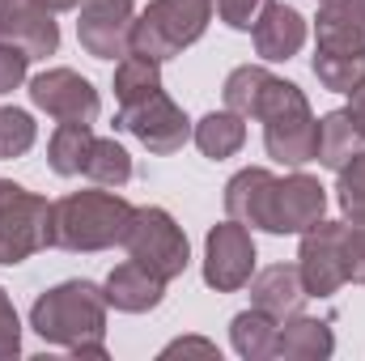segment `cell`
<instances>
[{
  "label": "cell",
  "instance_id": "1",
  "mask_svg": "<svg viewBox=\"0 0 365 361\" xmlns=\"http://www.w3.org/2000/svg\"><path fill=\"white\" fill-rule=\"evenodd\" d=\"M30 327L47 340L68 349L73 357H106V293L90 280H64L30 306Z\"/></svg>",
  "mask_w": 365,
  "mask_h": 361
},
{
  "label": "cell",
  "instance_id": "2",
  "mask_svg": "<svg viewBox=\"0 0 365 361\" xmlns=\"http://www.w3.org/2000/svg\"><path fill=\"white\" fill-rule=\"evenodd\" d=\"M132 204L115 191H73L51 204V225H47V247L60 251H106L123 243L132 225Z\"/></svg>",
  "mask_w": 365,
  "mask_h": 361
},
{
  "label": "cell",
  "instance_id": "3",
  "mask_svg": "<svg viewBox=\"0 0 365 361\" xmlns=\"http://www.w3.org/2000/svg\"><path fill=\"white\" fill-rule=\"evenodd\" d=\"M212 13H217V0H153L132 21V51L162 64L204 39Z\"/></svg>",
  "mask_w": 365,
  "mask_h": 361
},
{
  "label": "cell",
  "instance_id": "4",
  "mask_svg": "<svg viewBox=\"0 0 365 361\" xmlns=\"http://www.w3.org/2000/svg\"><path fill=\"white\" fill-rule=\"evenodd\" d=\"M123 251H128L132 264L149 268L153 276H162V280L182 276L187 264H191V247H187L182 225L166 208H158V204H145V208L132 213V225L123 234Z\"/></svg>",
  "mask_w": 365,
  "mask_h": 361
},
{
  "label": "cell",
  "instance_id": "5",
  "mask_svg": "<svg viewBox=\"0 0 365 361\" xmlns=\"http://www.w3.org/2000/svg\"><path fill=\"white\" fill-rule=\"evenodd\" d=\"M51 200L26 191L21 183L0 179V264H26L34 251L47 247Z\"/></svg>",
  "mask_w": 365,
  "mask_h": 361
},
{
  "label": "cell",
  "instance_id": "6",
  "mask_svg": "<svg viewBox=\"0 0 365 361\" xmlns=\"http://www.w3.org/2000/svg\"><path fill=\"white\" fill-rule=\"evenodd\" d=\"M115 123L123 132H132L149 153H179L191 141V119L182 115V106L166 90H153L149 98H140L132 106H119Z\"/></svg>",
  "mask_w": 365,
  "mask_h": 361
},
{
  "label": "cell",
  "instance_id": "7",
  "mask_svg": "<svg viewBox=\"0 0 365 361\" xmlns=\"http://www.w3.org/2000/svg\"><path fill=\"white\" fill-rule=\"evenodd\" d=\"M251 272H255L251 230L242 221H234V217L212 225L208 238H204V280H208V289L234 293V289L251 285Z\"/></svg>",
  "mask_w": 365,
  "mask_h": 361
},
{
  "label": "cell",
  "instance_id": "8",
  "mask_svg": "<svg viewBox=\"0 0 365 361\" xmlns=\"http://www.w3.org/2000/svg\"><path fill=\"white\" fill-rule=\"evenodd\" d=\"M297 272H302V285L310 298H331L340 285H349V276H344V221H319L302 234Z\"/></svg>",
  "mask_w": 365,
  "mask_h": 361
},
{
  "label": "cell",
  "instance_id": "9",
  "mask_svg": "<svg viewBox=\"0 0 365 361\" xmlns=\"http://www.w3.org/2000/svg\"><path fill=\"white\" fill-rule=\"evenodd\" d=\"M132 21H136L132 0H81L77 39L98 60H115V56L123 60L132 51Z\"/></svg>",
  "mask_w": 365,
  "mask_h": 361
},
{
  "label": "cell",
  "instance_id": "10",
  "mask_svg": "<svg viewBox=\"0 0 365 361\" xmlns=\"http://www.w3.org/2000/svg\"><path fill=\"white\" fill-rule=\"evenodd\" d=\"M30 102L60 123H93L98 119V90L73 68H47L30 81Z\"/></svg>",
  "mask_w": 365,
  "mask_h": 361
},
{
  "label": "cell",
  "instance_id": "11",
  "mask_svg": "<svg viewBox=\"0 0 365 361\" xmlns=\"http://www.w3.org/2000/svg\"><path fill=\"white\" fill-rule=\"evenodd\" d=\"M327 213V187L314 175H284L276 179L272 191V230L268 234H306L310 225H319Z\"/></svg>",
  "mask_w": 365,
  "mask_h": 361
},
{
  "label": "cell",
  "instance_id": "12",
  "mask_svg": "<svg viewBox=\"0 0 365 361\" xmlns=\"http://www.w3.org/2000/svg\"><path fill=\"white\" fill-rule=\"evenodd\" d=\"M0 39L17 43L30 60H38V56H56L60 26L51 9L38 0H0Z\"/></svg>",
  "mask_w": 365,
  "mask_h": 361
},
{
  "label": "cell",
  "instance_id": "13",
  "mask_svg": "<svg viewBox=\"0 0 365 361\" xmlns=\"http://www.w3.org/2000/svg\"><path fill=\"white\" fill-rule=\"evenodd\" d=\"M264 145H268V158L284 162V166L314 162V153H319V119L310 115V102L268 119L264 123Z\"/></svg>",
  "mask_w": 365,
  "mask_h": 361
},
{
  "label": "cell",
  "instance_id": "14",
  "mask_svg": "<svg viewBox=\"0 0 365 361\" xmlns=\"http://www.w3.org/2000/svg\"><path fill=\"white\" fill-rule=\"evenodd\" d=\"M272 191L276 175L264 166H247L225 183V213L251 230H272Z\"/></svg>",
  "mask_w": 365,
  "mask_h": 361
},
{
  "label": "cell",
  "instance_id": "15",
  "mask_svg": "<svg viewBox=\"0 0 365 361\" xmlns=\"http://www.w3.org/2000/svg\"><path fill=\"white\" fill-rule=\"evenodd\" d=\"M255 51L268 60V64H280V60H293L306 43V17L293 9V4H268L264 17L255 21Z\"/></svg>",
  "mask_w": 365,
  "mask_h": 361
},
{
  "label": "cell",
  "instance_id": "16",
  "mask_svg": "<svg viewBox=\"0 0 365 361\" xmlns=\"http://www.w3.org/2000/svg\"><path fill=\"white\" fill-rule=\"evenodd\" d=\"M102 293H106V306H115V310H123V315H145V310L162 306L166 280L128 260V264H119V268L106 276Z\"/></svg>",
  "mask_w": 365,
  "mask_h": 361
},
{
  "label": "cell",
  "instance_id": "17",
  "mask_svg": "<svg viewBox=\"0 0 365 361\" xmlns=\"http://www.w3.org/2000/svg\"><path fill=\"white\" fill-rule=\"evenodd\" d=\"M306 285H302V272L293 264H272L251 280V306L268 310L272 319H289L306 306Z\"/></svg>",
  "mask_w": 365,
  "mask_h": 361
},
{
  "label": "cell",
  "instance_id": "18",
  "mask_svg": "<svg viewBox=\"0 0 365 361\" xmlns=\"http://www.w3.org/2000/svg\"><path fill=\"white\" fill-rule=\"evenodd\" d=\"M336 353V336L323 319H310V315H289L280 323V336H276V357L284 361H323Z\"/></svg>",
  "mask_w": 365,
  "mask_h": 361
},
{
  "label": "cell",
  "instance_id": "19",
  "mask_svg": "<svg viewBox=\"0 0 365 361\" xmlns=\"http://www.w3.org/2000/svg\"><path fill=\"white\" fill-rule=\"evenodd\" d=\"M276 336H280V319H272L268 310L251 306L242 315H234L230 323V340H234V353L247 361H264L276 357Z\"/></svg>",
  "mask_w": 365,
  "mask_h": 361
},
{
  "label": "cell",
  "instance_id": "20",
  "mask_svg": "<svg viewBox=\"0 0 365 361\" xmlns=\"http://www.w3.org/2000/svg\"><path fill=\"white\" fill-rule=\"evenodd\" d=\"M191 136H195V145H200L204 158L221 162V158H234V153L247 145V123H242V115H234V111H212V115H204V119L191 128Z\"/></svg>",
  "mask_w": 365,
  "mask_h": 361
},
{
  "label": "cell",
  "instance_id": "21",
  "mask_svg": "<svg viewBox=\"0 0 365 361\" xmlns=\"http://www.w3.org/2000/svg\"><path fill=\"white\" fill-rule=\"evenodd\" d=\"M361 132H357V123H353V115H349V106L344 111H331V115H323L319 119V162L327 166V171H340L353 153H361Z\"/></svg>",
  "mask_w": 365,
  "mask_h": 361
},
{
  "label": "cell",
  "instance_id": "22",
  "mask_svg": "<svg viewBox=\"0 0 365 361\" xmlns=\"http://www.w3.org/2000/svg\"><path fill=\"white\" fill-rule=\"evenodd\" d=\"M90 145H93V132L90 123H60L47 141V162L56 175L73 179L86 171V158H90Z\"/></svg>",
  "mask_w": 365,
  "mask_h": 361
},
{
  "label": "cell",
  "instance_id": "23",
  "mask_svg": "<svg viewBox=\"0 0 365 361\" xmlns=\"http://www.w3.org/2000/svg\"><path fill=\"white\" fill-rule=\"evenodd\" d=\"M314 77L331 93H353L365 86V51H314Z\"/></svg>",
  "mask_w": 365,
  "mask_h": 361
},
{
  "label": "cell",
  "instance_id": "24",
  "mask_svg": "<svg viewBox=\"0 0 365 361\" xmlns=\"http://www.w3.org/2000/svg\"><path fill=\"white\" fill-rule=\"evenodd\" d=\"M153 90H162V64L149 60V56L128 51L115 64V98H119V106H132V102L149 98Z\"/></svg>",
  "mask_w": 365,
  "mask_h": 361
},
{
  "label": "cell",
  "instance_id": "25",
  "mask_svg": "<svg viewBox=\"0 0 365 361\" xmlns=\"http://www.w3.org/2000/svg\"><path fill=\"white\" fill-rule=\"evenodd\" d=\"M81 175L90 183H98V187H123V183L132 179V158H128V149H123L119 141L93 136L90 158H86V171H81Z\"/></svg>",
  "mask_w": 365,
  "mask_h": 361
},
{
  "label": "cell",
  "instance_id": "26",
  "mask_svg": "<svg viewBox=\"0 0 365 361\" xmlns=\"http://www.w3.org/2000/svg\"><path fill=\"white\" fill-rule=\"evenodd\" d=\"M268 81H272V73L268 68H259V64H242V68H234L230 77H225V111H234V115H242V119H255V111H259V98L268 90Z\"/></svg>",
  "mask_w": 365,
  "mask_h": 361
},
{
  "label": "cell",
  "instance_id": "27",
  "mask_svg": "<svg viewBox=\"0 0 365 361\" xmlns=\"http://www.w3.org/2000/svg\"><path fill=\"white\" fill-rule=\"evenodd\" d=\"M38 128L30 119V111H17V106H4L0 111V162H13L21 153H30Z\"/></svg>",
  "mask_w": 365,
  "mask_h": 361
},
{
  "label": "cell",
  "instance_id": "28",
  "mask_svg": "<svg viewBox=\"0 0 365 361\" xmlns=\"http://www.w3.org/2000/svg\"><path fill=\"white\" fill-rule=\"evenodd\" d=\"M336 175H340V179H336V200H340L344 217H349V221L365 217V149L353 153Z\"/></svg>",
  "mask_w": 365,
  "mask_h": 361
},
{
  "label": "cell",
  "instance_id": "29",
  "mask_svg": "<svg viewBox=\"0 0 365 361\" xmlns=\"http://www.w3.org/2000/svg\"><path fill=\"white\" fill-rule=\"evenodd\" d=\"M344 276L365 285V217L344 221Z\"/></svg>",
  "mask_w": 365,
  "mask_h": 361
},
{
  "label": "cell",
  "instance_id": "30",
  "mask_svg": "<svg viewBox=\"0 0 365 361\" xmlns=\"http://www.w3.org/2000/svg\"><path fill=\"white\" fill-rule=\"evenodd\" d=\"M272 0H217V13L230 30H255V21L264 17Z\"/></svg>",
  "mask_w": 365,
  "mask_h": 361
},
{
  "label": "cell",
  "instance_id": "31",
  "mask_svg": "<svg viewBox=\"0 0 365 361\" xmlns=\"http://www.w3.org/2000/svg\"><path fill=\"white\" fill-rule=\"evenodd\" d=\"M26 68H30V56L17 47V43H4L0 39V93H13L26 81Z\"/></svg>",
  "mask_w": 365,
  "mask_h": 361
},
{
  "label": "cell",
  "instance_id": "32",
  "mask_svg": "<svg viewBox=\"0 0 365 361\" xmlns=\"http://www.w3.org/2000/svg\"><path fill=\"white\" fill-rule=\"evenodd\" d=\"M21 353V323H17V310L9 302V293L0 289V361L17 357Z\"/></svg>",
  "mask_w": 365,
  "mask_h": 361
},
{
  "label": "cell",
  "instance_id": "33",
  "mask_svg": "<svg viewBox=\"0 0 365 361\" xmlns=\"http://www.w3.org/2000/svg\"><path fill=\"white\" fill-rule=\"evenodd\" d=\"M187 357V353H200V357H217L221 361V353H217V345L212 340H200V336H187V340H175V345H166L162 349V357Z\"/></svg>",
  "mask_w": 365,
  "mask_h": 361
},
{
  "label": "cell",
  "instance_id": "34",
  "mask_svg": "<svg viewBox=\"0 0 365 361\" xmlns=\"http://www.w3.org/2000/svg\"><path fill=\"white\" fill-rule=\"evenodd\" d=\"M331 4H336L353 26H361V30H365V0H331Z\"/></svg>",
  "mask_w": 365,
  "mask_h": 361
},
{
  "label": "cell",
  "instance_id": "35",
  "mask_svg": "<svg viewBox=\"0 0 365 361\" xmlns=\"http://www.w3.org/2000/svg\"><path fill=\"white\" fill-rule=\"evenodd\" d=\"M349 115H353L357 132L365 136V86H361V90H353V102H349Z\"/></svg>",
  "mask_w": 365,
  "mask_h": 361
},
{
  "label": "cell",
  "instance_id": "36",
  "mask_svg": "<svg viewBox=\"0 0 365 361\" xmlns=\"http://www.w3.org/2000/svg\"><path fill=\"white\" fill-rule=\"evenodd\" d=\"M38 4H47L51 13H64V9H77L81 0H38Z\"/></svg>",
  "mask_w": 365,
  "mask_h": 361
},
{
  "label": "cell",
  "instance_id": "37",
  "mask_svg": "<svg viewBox=\"0 0 365 361\" xmlns=\"http://www.w3.org/2000/svg\"><path fill=\"white\" fill-rule=\"evenodd\" d=\"M319 4H331V0H319Z\"/></svg>",
  "mask_w": 365,
  "mask_h": 361
}]
</instances>
